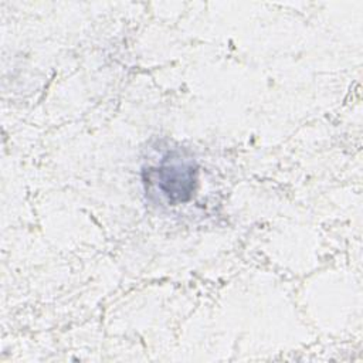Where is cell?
I'll return each instance as SVG.
<instances>
[{
	"instance_id": "obj_1",
	"label": "cell",
	"mask_w": 363,
	"mask_h": 363,
	"mask_svg": "<svg viewBox=\"0 0 363 363\" xmlns=\"http://www.w3.org/2000/svg\"><path fill=\"white\" fill-rule=\"evenodd\" d=\"M147 179L155 183L169 203H183L187 201L194 191L197 166L193 160H186L177 153H170L159 166L149 169Z\"/></svg>"
}]
</instances>
